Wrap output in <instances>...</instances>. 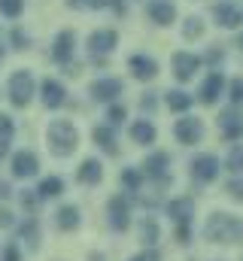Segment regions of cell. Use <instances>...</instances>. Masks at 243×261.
I'll return each mask as SVG.
<instances>
[{
    "label": "cell",
    "instance_id": "cell-3",
    "mask_svg": "<svg viewBox=\"0 0 243 261\" xmlns=\"http://www.w3.org/2000/svg\"><path fill=\"white\" fill-rule=\"evenodd\" d=\"M34 91H37V82H34L31 70H15V73L9 76V82H6V94H9V103H12L15 110H25V107L31 103Z\"/></svg>",
    "mask_w": 243,
    "mask_h": 261
},
{
    "label": "cell",
    "instance_id": "cell-42",
    "mask_svg": "<svg viewBox=\"0 0 243 261\" xmlns=\"http://www.w3.org/2000/svg\"><path fill=\"white\" fill-rule=\"evenodd\" d=\"M207 61H210V64H219V61H222V52H219V49H210Z\"/></svg>",
    "mask_w": 243,
    "mask_h": 261
},
{
    "label": "cell",
    "instance_id": "cell-47",
    "mask_svg": "<svg viewBox=\"0 0 243 261\" xmlns=\"http://www.w3.org/2000/svg\"><path fill=\"white\" fill-rule=\"evenodd\" d=\"M0 61H3V49H0Z\"/></svg>",
    "mask_w": 243,
    "mask_h": 261
},
{
    "label": "cell",
    "instance_id": "cell-26",
    "mask_svg": "<svg viewBox=\"0 0 243 261\" xmlns=\"http://www.w3.org/2000/svg\"><path fill=\"white\" fill-rule=\"evenodd\" d=\"M12 137H15V122H12L6 113H0V155H6Z\"/></svg>",
    "mask_w": 243,
    "mask_h": 261
},
{
    "label": "cell",
    "instance_id": "cell-18",
    "mask_svg": "<svg viewBox=\"0 0 243 261\" xmlns=\"http://www.w3.org/2000/svg\"><path fill=\"white\" fill-rule=\"evenodd\" d=\"M167 216L180 225H188V216H195V200L191 197H177L167 203Z\"/></svg>",
    "mask_w": 243,
    "mask_h": 261
},
{
    "label": "cell",
    "instance_id": "cell-32",
    "mask_svg": "<svg viewBox=\"0 0 243 261\" xmlns=\"http://www.w3.org/2000/svg\"><path fill=\"white\" fill-rule=\"evenodd\" d=\"M18 200H21V206H25L31 216H34V213H37V206H40V197H37V192H34V189H25V192L18 195Z\"/></svg>",
    "mask_w": 243,
    "mask_h": 261
},
{
    "label": "cell",
    "instance_id": "cell-36",
    "mask_svg": "<svg viewBox=\"0 0 243 261\" xmlns=\"http://www.w3.org/2000/svg\"><path fill=\"white\" fill-rule=\"evenodd\" d=\"M0 228H15V213L0 206Z\"/></svg>",
    "mask_w": 243,
    "mask_h": 261
},
{
    "label": "cell",
    "instance_id": "cell-17",
    "mask_svg": "<svg viewBox=\"0 0 243 261\" xmlns=\"http://www.w3.org/2000/svg\"><path fill=\"white\" fill-rule=\"evenodd\" d=\"M76 179H79L82 186H98V182L104 179V164H101L98 158H85V161L79 164V170H76Z\"/></svg>",
    "mask_w": 243,
    "mask_h": 261
},
{
    "label": "cell",
    "instance_id": "cell-35",
    "mask_svg": "<svg viewBox=\"0 0 243 261\" xmlns=\"http://www.w3.org/2000/svg\"><path fill=\"white\" fill-rule=\"evenodd\" d=\"M182 34H185L188 40H191V37H201V34H204V24H201V18H195V15H191V18H185V28H182Z\"/></svg>",
    "mask_w": 243,
    "mask_h": 261
},
{
    "label": "cell",
    "instance_id": "cell-43",
    "mask_svg": "<svg viewBox=\"0 0 243 261\" xmlns=\"http://www.w3.org/2000/svg\"><path fill=\"white\" fill-rule=\"evenodd\" d=\"M140 107H143V110H155V97H152V94H146V97L140 100Z\"/></svg>",
    "mask_w": 243,
    "mask_h": 261
},
{
    "label": "cell",
    "instance_id": "cell-37",
    "mask_svg": "<svg viewBox=\"0 0 243 261\" xmlns=\"http://www.w3.org/2000/svg\"><path fill=\"white\" fill-rule=\"evenodd\" d=\"M225 189H228V195L234 197V200H243V179H231Z\"/></svg>",
    "mask_w": 243,
    "mask_h": 261
},
{
    "label": "cell",
    "instance_id": "cell-23",
    "mask_svg": "<svg viewBox=\"0 0 243 261\" xmlns=\"http://www.w3.org/2000/svg\"><path fill=\"white\" fill-rule=\"evenodd\" d=\"M222 85H225L222 73H219V70H216V73H210V76H207V82L201 85V100H204V103H216V97H219Z\"/></svg>",
    "mask_w": 243,
    "mask_h": 261
},
{
    "label": "cell",
    "instance_id": "cell-9",
    "mask_svg": "<svg viewBox=\"0 0 243 261\" xmlns=\"http://www.w3.org/2000/svg\"><path fill=\"white\" fill-rule=\"evenodd\" d=\"M167 167H171V155H167V152H152V155L143 161V170H140V173L167 182Z\"/></svg>",
    "mask_w": 243,
    "mask_h": 261
},
{
    "label": "cell",
    "instance_id": "cell-24",
    "mask_svg": "<svg viewBox=\"0 0 243 261\" xmlns=\"http://www.w3.org/2000/svg\"><path fill=\"white\" fill-rule=\"evenodd\" d=\"M131 140L134 143H140V146H149V143H155V125L152 122H134L131 125Z\"/></svg>",
    "mask_w": 243,
    "mask_h": 261
},
{
    "label": "cell",
    "instance_id": "cell-31",
    "mask_svg": "<svg viewBox=\"0 0 243 261\" xmlns=\"http://www.w3.org/2000/svg\"><path fill=\"white\" fill-rule=\"evenodd\" d=\"M225 167H228L231 173H243V146H231V152H228V161H225Z\"/></svg>",
    "mask_w": 243,
    "mask_h": 261
},
{
    "label": "cell",
    "instance_id": "cell-2",
    "mask_svg": "<svg viewBox=\"0 0 243 261\" xmlns=\"http://www.w3.org/2000/svg\"><path fill=\"white\" fill-rule=\"evenodd\" d=\"M204 234L213 243H237V240H243V222L231 213H213Z\"/></svg>",
    "mask_w": 243,
    "mask_h": 261
},
{
    "label": "cell",
    "instance_id": "cell-20",
    "mask_svg": "<svg viewBox=\"0 0 243 261\" xmlns=\"http://www.w3.org/2000/svg\"><path fill=\"white\" fill-rule=\"evenodd\" d=\"M55 222H58L61 231H76V228H79V222H82V216H79V206H73V203H64L58 213H55Z\"/></svg>",
    "mask_w": 243,
    "mask_h": 261
},
{
    "label": "cell",
    "instance_id": "cell-46",
    "mask_svg": "<svg viewBox=\"0 0 243 261\" xmlns=\"http://www.w3.org/2000/svg\"><path fill=\"white\" fill-rule=\"evenodd\" d=\"M82 3H85V0H67V6H73V9H76V6H82Z\"/></svg>",
    "mask_w": 243,
    "mask_h": 261
},
{
    "label": "cell",
    "instance_id": "cell-27",
    "mask_svg": "<svg viewBox=\"0 0 243 261\" xmlns=\"http://www.w3.org/2000/svg\"><path fill=\"white\" fill-rule=\"evenodd\" d=\"M164 103H167L174 113H185V110L191 107V94H185V91H167V94H164Z\"/></svg>",
    "mask_w": 243,
    "mask_h": 261
},
{
    "label": "cell",
    "instance_id": "cell-25",
    "mask_svg": "<svg viewBox=\"0 0 243 261\" xmlns=\"http://www.w3.org/2000/svg\"><path fill=\"white\" fill-rule=\"evenodd\" d=\"M34 192H37L40 200H43V197H58L61 192H64V179H61V176H46V179H40V186H37Z\"/></svg>",
    "mask_w": 243,
    "mask_h": 261
},
{
    "label": "cell",
    "instance_id": "cell-12",
    "mask_svg": "<svg viewBox=\"0 0 243 261\" xmlns=\"http://www.w3.org/2000/svg\"><path fill=\"white\" fill-rule=\"evenodd\" d=\"M198 67H201V58L191 55V52H177V55H174V76H177L180 82H188V79L198 73Z\"/></svg>",
    "mask_w": 243,
    "mask_h": 261
},
{
    "label": "cell",
    "instance_id": "cell-44",
    "mask_svg": "<svg viewBox=\"0 0 243 261\" xmlns=\"http://www.w3.org/2000/svg\"><path fill=\"white\" fill-rule=\"evenodd\" d=\"M85 3H88L91 9H104V6H110L113 0H85Z\"/></svg>",
    "mask_w": 243,
    "mask_h": 261
},
{
    "label": "cell",
    "instance_id": "cell-1",
    "mask_svg": "<svg viewBox=\"0 0 243 261\" xmlns=\"http://www.w3.org/2000/svg\"><path fill=\"white\" fill-rule=\"evenodd\" d=\"M46 143H49V152H52L55 158H67V155H73L76 146H79V130H76L73 122H67V119H55V122H49Z\"/></svg>",
    "mask_w": 243,
    "mask_h": 261
},
{
    "label": "cell",
    "instance_id": "cell-22",
    "mask_svg": "<svg viewBox=\"0 0 243 261\" xmlns=\"http://www.w3.org/2000/svg\"><path fill=\"white\" fill-rule=\"evenodd\" d=\"M213 15H216V21H219L222 28H237L243 21V12L237 6H228V3H219V6L213 9Z\"/></svg>",
    "mask_w": 243,
    "mask_h": 261
},
{
    "label": "cell",
    "instance_id": "cell-41",
    "mask_svg": "<svg viewBox=\"0 0 243 261\" xmlns=\"http://www.w3.org/2000/svg\"><path fill=\"white\" fill-rule=\"evenodd\" d=\"M12 197V189H9V182H3L0 179V200H9Z\"/></svg>",
    "mask_w": 243,
    "mask_h": 261
},
{
    "label": "cell",
    "instance_id": "cell-45",
    "mask_svg": "<svg viewBox=\"0 0 243 261\" xmlns=\"http://www.w3.org/2000/svg\"><path fill=\"white\" fill-rule=\"evenodd\" d=\"M88 261H107V258H104L101 252H91V255H88Z\"/></svg>",
    "mask_w": 243,
    "mask_h": 261
},
{
    "label": "cell",
    "instance_id": "cell-8",
    "mask_svg": "<svg viewBox=\"0 0 243 261\" xmlns=\"http://www.w3.org/2000/svg\"><path fill=\"white\" fill-rule=\"evenodd\" d=\"M40 97H43V107L46 110H58V107H64V100H67V88L61 85L58 79H43Z\"/></svg>",
    "mask_w": 243,
    "mask_h": 261
},
{
    "label": "cell",
    "instance_id": "cell-19",
    "mask_svg": "<svg viewBox=\"0 0 243 261\" xmlns=\"http://www.w3.org/2000/svg\"><path fill=\"white\" fill-rule=\"evenodd\" d=\"M18 237L28 243V249H40V222L34 216H28L25 222H18Z\"/></svg>",
    "mask_w": 243,
    "mask_h": 261
},
{
    "label": "cell",
    "instance_id": "cell-14",
    "mask_svg": "<svg viewBox=\"0 0 243 261\" xmlns=\"http://www.w3.org/2000/svg\"><path fill=\"white\" fill-rule=\"evenodd\" d=\"M146 12H149V18L155 24H171L177 18V6L171 0H149L146 3Z\"/></svg>",
    "mask_w": 243,
    "mask_h": 261
},
{
    "label": "cell",
    "instance_id": "cell-38",
    "mask_svg": "<svg viewBox=\"0 0 243 261\" xmlns=\"http://www.w3.org/2000/svg\"><path fill=\"white\" fill-rule=\"evenodd\" d=\"M3 261H21V249H18L15 243H9V246L3 249Z\"/></svg>",
    "mask_w": 243,
    "mask_h": 261
},
{
    "label": "cell",
    "instance_id": "cell-34",
    "mask_svg": "<svg viewBox=\"0 0 243 261\" xmlns=\"http://www.w3.org/2000/svg\"><path fill=\"white\" fill-rule=\"evenodd\" d=\"M125 107L121 103H110V110H107V119H110V128H116V125H121L125 122Z\"/></svg>",
    "mask_w": 243,
    "mask_h": 261
},
{
    "label": "cell",
    "instance_id": "cell-7",
    "mask_svg": "<svg viewBox=\"0 0 243 261\" xmlns=\"http://www.w3.org/2000/svg\"><path fill=\"white\" fill-rule=\"evenodd\" d=\"M219 176V158H213V155H198L195 161H191V179H198V182H213Z\"/></svg>",
    "mask_w": 243,
    "mask_h": 261
},
{
    "label": "cell",
    "instance_id": "cell-33",
    "mask_svg": "<svg viewBox=\"0 0 243 261\" xmlns=\"http://www.w3.org/2000/svg\"><path fill=\"white\" fill-rule=\"evenodd\" d=\"M9 40H12V46H15V49H18V52H21V49H28V46H31V37H28V34H25V31H21V28H12V31H9Z\"/></svg>",
    "mask_w": 243,
    "mask_h": 261
},
{
    "label": "cell",
    "instance_id": "cell-13",
    "mask_svg": "<svg viewBox=\"0 0 243 261\" xmlns=\"http://www.w3.org/2000/svg\"><path fill=\"white\" fill-rule=\"evenodd\" d=\"M174 134H177L180 143L191 146V143H198V140L204 137V125H201V119H180V122L174 125Z\"/></svg>",
    "mask_w": 243,
    "mask_h": 261
},
{
    "label": "cell",
    "instance_id": "cell-10",
    "mask_svg": "<svg viewBox=\"0 0 243 261\" xmlns=\"http://www.w3.org/2000/svg\"><path fill=\"white\" fill-rule=\"evenodd\" d=\"M73 46H76V34L73 31H61L52 43V61L55 64H70L73 58Z\"/></svg>",
    "mask_w": 243,
    "mask_h": 261
},
{
    "label": "cell",
    "instance_id": "cell-48",
    "mask_svg": "<svg viewBox=\"0 0 243 261\" xmlns=\"http://www.w3.org/2000/svg\"><path fill=\"white\" fill-rule=\"evenodd\" d=\"M240 49H243V37H240Z\"/></svg>",
    "mask_w": 243,
    "mask_h": 261
},
{
    "label": "cell",
    "instance_id": "cell-21",
    "mask_svg": "<svg viewBox=\"0 0 243 261\" xmlns=\"http://www.w3.org/2000/svg\"><path fill=\"white\" fill-rule=\"evenodd\" d=\"M91 137H94V143H98L107 155H116V152H119V146H116V130L110 128V125H98V128L91 130Z\"/></svg>",
    "mask_w": 243,
    "mask_h": 261
},
{
    "label": "cell",
    "instance_id": "cell-40",
    "mask_svg": "<svg viewBox=\"0 0 243 261\" xmlns=\"http://www.w3.org/2000/svg\"><path fill=\"white\" fill-rule=\"evenodd\" d=\"M131 261H161V258H158V255H155V252L149 249V252H140V255H134Z\"/></svg>",
    "mask_w": 243,
    "mask_h": 261
},
{
    "label": "cell",
    "instance_id": "cell-30",
    "mask_svg": "<svg viewBox=\"0 0 243 261\" xmlns=\"http://www.w3.org/2000/svg\"><path fill=\"white\" fill-rule=\"evenodd\" d=\"M25 12V0H0V15L3 18H18Z\"/></svg>",
    "mask_w": 243,
    "mask_h": 261
},
{
    "label": "cell",
    "instance_id": "cell-5",
    "mask_svg": "<svg viewBox=\"0 0 243 261\" xmlns=\"http://www.w3.org/2000/svg\"><path fill=\"white\" fill-rule=\"evenodd\" d=\"M88 91H91V97L98 103H113L121 91H125V85H121V79H116V76H104V79H94Z\"/></svg>",
    "mask_w": 243,
    "mask_h": 261
},
{
    "label": "cell",
    "instance_id": "cell-29",
    "mask_svg": "<svg viewBox=\"0 0 243 261\" xmlns=\"http://www.w3.org/2000/svg\"><path fill=\"white\" fill-rule=\"evenodd\" d=\"M121 186H125L128 192H140V186H143V173H140L137 167L121 170Z\"/></svg>",
    "mask_w": 243,
    "mask_h": 261
},
{
    "label": "cell",
    "instance_id": "cell-16",
    "mask_svg": "<svg viewBox=\"0 0 243 261\" xmlns=\"http://www.w3.org/2000/svg\"><path fill=\"white\" fill-rule=\"evenodd\" d=\"M116 43H119V34H116V31H94V34L88 37V49H91L94 55H107V52H113Z\"/></svg>",
    "mask_w": 243,
    "mask_h": 261
},
{
    "label": "cell",
    "instance_id": "cell-4",
    "mask_svg": "<svg viewBox=\"0 0 243 261\" xmlns=\"http://www.w3.org/2000/svg\"><path fill=\"white\" fill-rule=\"evenodd\" d=\"M9 170H12L15 179H31V176L40 173V158L31 149H18L12 155V161H9Z\"/></svg>",
    "mask_w": 243,
    "mask_h": 261
},
{
    "label": "cell",
    "instance_id": "cell-6",
    "mask_svg": "<svg viewBox=\"0 0 243 261\" xmlns=\"http://www.w3.org/2000/svg\"><path fill=\"white\" fill-rule=\"evenodd\" d=\"M107 213H110V228L113 231H125L131 225V203H128V197L113 195L110 203H107Z\"/></svg>",
    "mask_w": 243,
    "mask_h": 261
},
{
    "label": "cell",
    "instance_id": "cell-39",
    "mask_svg": "<svg viewBox=\"0 0 243 261\" xmlns=\"http://www.w3.org/2000/svg\"><path fill=\"white\" fill-rule=\"evenodd\" d=\"M231 100L234 103H243V79H234L231 82Z\"/></svg>",
    "mask_w": 243,
    "mask_h": 261
},
{
    "label": "cell",
    "instance_id": "cell-28",
    "mask_svg": "<svg viewBox=\"0 0 243 261\" xmlns=\"http://www.w3.org/2000/svg\"><path fill=\"white\" fill-rule=\"evenodd\" d=\"M140 237H143L146 246H155L158 243V222L155 219H143L140 222Z\"/></svg>",
    "mask_w": 243,
    "mask_h": 261
},
{
    "label": "cell",
    "instance_id": "cell-15",
    "mask_svg": "<svg viewBox=\"0 0 243 261\" xmlns=\"http://www.w3.org/2000/svg\"><path fill=\"white\" fill-rule=\"evenodd\" d=\"M128 70L134 73V79H155V73H158V64L149 58V55H131L128 58Z\"/></svg>",
    "mask_w": 243,
    "mask_h": 261
},
{
    "label": "cell",
    "instance_id": "cell-11",
    "mask_svg": "<svg viewBox=\"0 0 243 261\" xmlns=\"http://www.w3.org/2000/svg\"><path fill=\"white\" fill-rule=\"evenodd\" d=\"M219 130L225 140H240L243 137V113L240 110H225L219 116Z\"/></svg>",
    "mask_w": 243,
    "mask_h": 261
}]
</instances>
